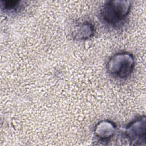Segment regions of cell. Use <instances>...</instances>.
<instances>
[{
    "mask_svg": "<svg viewBox=\"0 0 146 146\" xmlns=\"http://www.w3.org/2000/svg\"><path fill=\"white\" fill-rule=\"evenodd\" d=\"M135 67V59L127 51L117 52L107 60L106 69L108 76L114 80L123 81L129 78Z\"/></svg>",
    "mask_w": 146,
    "mask_h": 146,
    "instance_id": "obj_2",
    "label": "cell"
},
{
    "mask_svg": "<svg viewBox=\"0 0 146 146\" xmlns=\"http://www.w3.org/2000/svg\"><path fill=\"white\" fill-rule=\"evenodd\" d=\"M27 6V2L23 1H1V11L7 15L17 14L22 12Z\"/></svg>",
    "mask_w": 146,
    "mask_h": 146,
    "instance_id": "obj_6",
    "label": "cell"
},
{
    "mask_svg": "<svg viewBox=\"0 0 146 146\" xmlns=\"http://www.w3.org/2000/svg\"><path fill=\"white\" fill-rule=\"evenodd\" d=\"M96 33L94 24L88 20H84L75 23L72 26L70 34L75 41H86L92 38Z\"/></svg>",
    "mask_w": 146,
    "mask_h": 146,
    "instance_id": "obj_5",
    "label": "cell"
},
{
    "mask_svg": "<svg viewBox=\"0 0 146 146\" xmlns=\"http://www.w3.org/2000/svg\"><path fill=\"white\" fill-rule=\"evenodd\" d=\"M122 139L129 145H146V117L140 115L128 123L121 132Z\"/></svg>",
    "mask_w": 146,
    "mask_h": 146,
    "instance_id": "obj_3",
    "label": "cell"
},
{
    "mask_svg": "<svg viewBox=\"0 0 146 146\" xmlns=\"http://www.w3.org/2000/svg\"><path fill=\"white\" fill-rule=\"evenodd\" d=\"M131 9L132 2L130 1H106L99 9L98 19L104 27L119 30L127 23Z\"/></svg>",
    "mask_w": 146,
    "mask_h": 146,
    "instance_id": "obj_1",
    "label": "cell"
},
{
    "mask_svg": "<svg viewBox=\"0 0 146 146\" xmlns=\"http://www.w3.org/2000/svg\"><path fill=\"white\" fill-rule=\"evenodd\" d=\"M117 130L115 122L109 119H103L95 125L93 132L98 142L100 144L107 145L115 136Z\"/></svg>",
    "mask_w": 146,
    "mask_h": 146,
    "instance_id": "obj_4",
    "label": "cell"
}]
</instances>
